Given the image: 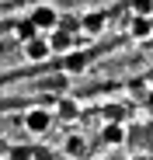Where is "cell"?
<instances>
[{"label":"cell","mask_w":153,"mask_h":160,"mask_svg":"<svg viewBox=\"0 0 153 160\" xmlns=\"http://www.w3.org/2000/svg\"><path fill=\"white\" fill-rule=\"evenodd\" d=\"M132 14H139V18H153V0H132Z\"/></svg>","instance_id":"obj_9"},{"label":"cell","mask_w":153,"mask_h":160,"mask_svg":"<svg viewBox=\"0 0 153 160\" xmlns=\"http://www.w3.org/2000/svg\"><path fill=\"white\" fill-rule=\"evenodd\" d=\"M129 35H132L136 42H146V38L153 35V18H139V14H132V21H129Z\"/></svg>","instance_id":"obj_6"},{"label":"cell","mask_w":153,"mask_h":160,"mask_svg":"<svg viewBox=\"0 0 153 160\" xmlns=\"http://www.w3.org/2000/svg\"><path fill=\"white\" fill-rule=\"evenodd\" d=\"M63 157H66V160H80V157H87V139L80 136V132H70V136L63 139Z\"/></svg>","instance_id":"obj_5"},{"label":"cell","mask_w":153,"mask_h":160,"mask_svg":"<svg viewBox=\"0 0 153 160\" xmlns=\"http://www.w3.org/2000/svg\"><path fill=\"white\" fill-rule=\"evenodd\" d=\"M21 125H24L28 136H45V132L52 129V108H45V104H32V108H24Z\"/></svg>","instance_id":"obj_1"},{"label":"cell","mask_w":153,"mask_h":160,"mask_svg":"<svg viewBox=\"0 0 153 160\" xmlns=\"http://www.w3.org/2000/svg\"><path fill=\"white\" fill-rule=\"evenodd\" d=\"M91 160H108V157H105V153H97V157H91Z\"/></svg>","instance_id":"obj_11"},{"label":"cell","mask_w":153,"mask_h":160,"mask_svg":"<svg viewBox=\"0 0 153 160\" xmlns=\"http://www.w3.org/2000/svg\"><path fill=\"white\" fill-rule=\"evenodd\" d=\"M125 139H129L125 122H105L101 125V143H105V150H118V146H125Z\"/></svg>","instance_id":"obj_4"},{"label":"cell","mask_w":153,"mask_h":160,"mask_svg":"<svg viewBox=\"0 0 153 160\" xmlns=\"http://www.w3.org/2000/svg\"><path fill=\"white\" fill-rule=\"evenodd\" d=\"M28 21L35 24V28L42 32V35H49V32H56L59 24H63V18H59V11L49 4V0H42V4H35L32 11H28Z\"/></svg>","instance_id":"obj_2"},{"label":"cell","mask_w":153,"mask_h":160,"mask_svg":"<svg viewBox=\"0 0 153 160\" xmlns=\"http://www.w3.org/2000/svg\"><path fill=\"white\" fill-rule=\"evenodd\" d=\"M21 52H24V59L28 63H45L49 56H56L52 52V45H49V35H35V38H28V42H21Z\"/></svg>","instance_id":"obj_3"},{"label":"cell","mask_w":153,"mask_h":160,"mask_svg":"<svg viewBox=\"0 0 153 160\" xmlns=\"http://www.w3.org/2000/svg\"><path fill=\"white\" fill-rule=\"evenodd\" d=\"M84 63H87L84 56H70V59H66V70H70V73H80V70H84Z\"/></svg>","instance_id":"obj_10"},{"label":"cell","mask_w":153,"mask_h":160,"mask_svg":"<svg viewBox=\"0 0 153 160\" xmlns=\"http://www.w3.org/2000/svg\"><path fill=\"white\" fill-rule=\"evenodd\" d=\"M80 32H84V35H91V38H97L101 32H105V14H97V11L84 14V18H80Z\"/></svg>","instance_id":"obj_7"},{"label":"cell","mask_w":153,"mask_h":160,"mask_svg":"<svg viewBox=\"0 0 153 160\" xmlns=\"http://www.w3.org/2000/svg\"><path fill=\"white\" fill-rule=\"evenodd\" d=\"M38 35V28H35V24L28 21V18H24L21 24H14V38H21V42H28V38H35Z\"/></svg>","instance_id":"obj_8"}]
</instances>
